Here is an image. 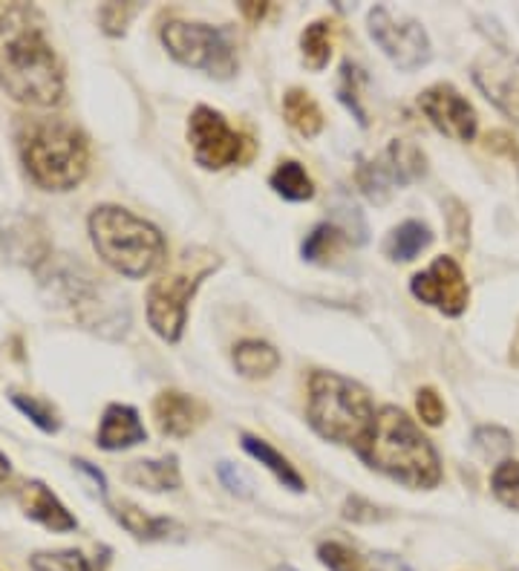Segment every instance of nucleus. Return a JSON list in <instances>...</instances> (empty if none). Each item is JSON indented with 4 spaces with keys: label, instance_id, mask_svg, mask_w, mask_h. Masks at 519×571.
I'll use <instances>...</instances> for the list:
<instances>
[{
    "label": "nucleus",
    "instance_id": "nucleus-40",
    "mask_svg": "<svg viewBox=\"0 0 519 571\" xmlns=\"http://www.w3.org/2000/svg\"><path fill=\"white\" fill-rule=\"evenodd\" d=\"M7 476H9V459L0 453V482L7 480Z\"/></svg>",
    "mask_w": 519,
    "mask_h": 571
},
{
    "label": "nucleus",
    "instance_id": "nucleus-6",
    "mask_svg": "<svg viewBox=\"0 0 519 571\" xmlns=\"http://www.w3.org/2000/svg\"><path fill=\"white\" fill-rule=\"evenodd\" d=\"M217 266H220L217 254L194 249V252H185L179 257V263L170 268L168 275L153 281V286L147 289V320L162 341L176 343L183 338L194 292L208 275H214Z\"/></svg>",
    "mask_w": 519,
    "mask_h": 571
},
{
    "label": "nucleus",
    "instance_id": "nucleus-33",
    "mask_svg": "<svg viewBox=\"0 0 519 571\" xmlns=\"http://www.w3.org/2000/svg\"><path fill=\"white\" fill-rule=\"evenodd\" d=\"M416 410H419L421 421L430 427H439L444 421V402L433 387H421L416 393Z\"/></svg>",
    "mask_w": 519,
    "mask_h": 571
},
{
    "label": "nucleus",
    "instance_id": "nucleus-24",
    "mask_svg": "<svg viewBox=\"0 0 519 571\" xmlns=\"http://www.w3.org/2000/svg\"><path fill=\"white\" fill-rule=\"evenodd\" d=\"M300 53H303L306 67L312 73H321L332 58V23L314 21L309 23L300 35Z\"/></svg>",
    "mask_w": 519,
    "mask_h": 571
},
{
    "label": "nucleus",
    "instance_id": "nucleus-35",
    "mask_svg": "<svg viewBox=\"0 0 519 571\" xmlns=\"http://www.w3.org/2000/svg\"><path fill=\"white\" fill-rule=\"evenodd\" d=\"M344 517L352 519V523H375V519H382L384 514L375 508L373 503H367V499L352 496V499H346L344 505Z\"/></svg>",
    "mask_w": 519,
    "mask_h": 571
},
{
    "label": "nucleus",
    "instance_id": "nucleus-38",
    "mask_svg": "<svg viewBox=\"0 0 519 571\" xmlns=\"http://www.w3.org/2000/svg\"><path fill=\"white\" fill-rule=\"evenodd\" d=\"M73 465H76V471L87 473V476H90V480L96 482V487H99V494H104V487H108V482H104V476H101V471H96V468H92L90 462H85V459H76Z\"/></svg>",
    "mask_w": 519,
    "mask_h": 571
},
{
    "label": "nucleus",
    "instance_id": "nucleus-10",
    "mask_svg": "<svg viewBox=\"0 0 519 571\" xmlns=\"http://www.w3.org/2000/svg\"><path fill=\"white\" fill-rule=\"evenodd\" d=\"M410 292L419 297L421 304L433 306L448 318H459L467 309V300H471V289H467V281L462 275V266L453 257H435L428 272H419L412 277Z\"/></svg>",
    "mask_w": 519,
    "mask_h": 571
},
{
    "label": "nucleus",
    "instance_id": "nucleus-37",
    "mask_svg": "<svg viewBox=\"0 0 519 571\" xmlns=\"http://www.w3.org/2000/svg\"><path fill=\"white\" fill-rule=\"evenodd\" d=\"M240 12H243V15L249 18L252 23H260L263 18H266L268 3H254V0H245V3H240Z\"/></svg>",
    "mask_w": 519,
    "mask_h": 571
},
{
    "label": "nucleus",
    "instance_id": "nucleus-11",
    "mask_svg": "<svg viewBox=\"0 0 519 571\" xmlns=\"http://www.w3.org/2000/svg\"><path fill=\"white\" fill-rule=\"evenodd\" d=\"M419 107L439 133H444L453 142H474L479 119H476L474 105L453 85L428 87L419 96Z\"/></svg>",
    "mask_w": 519,
    "mask_h": 571
},
{
    "label": "nucleus",
    "instance_id": "nucleus-8",
    "mask_svg": "<svg viewBox=\"0 0 519 571\" xmlns=\"http://www.w3.org/2000/svg\"><path fill=\"white\" fill-rule=\"evenodd\" d=\"M188 139H191L194 160L208 171L229 168L249 156V139L225 122V116L211 107H197L188 122Z\"/></svg>",
    "mask_w": 519,
    "mask_h": 571
},
{
    "label": "nucleus",
    "instance_id": "nucleus-34",
    "mask_svg": "<svg viewBox=\"0 0 519 571\" xmlns=\"http://www.w3.org/2000/svg\"><path fill=\"white\" fill-rule=\"evenodd\" d=\"M217 473H220L222 485L229 487L231 494L252 496V480H249V476H245L243 471H238V468L231 465V462H220Z\"/></svg>",
    "mask_w": 519,
    "mask_h": 571
},
{
    "label": "nucleus",
    "instance_id": "nucleus-29",
    "mask_svg": "<svg viewBox=\"0 0 519 571\" xmlns=\"http://www.w3.org/2000/svg\"><path fill=\"white\" fill-rule=\"evenodd\" d=\"M338 249H341V229H338V226H329V222H323V226H318L312 234L306 237L303 257L309 260V263H321V260L338 254Z\"/></svg>",
    "mask_w": 519,
    "mask_h": 571
},
{
    "label": "nucleus",
    "instance_id": "nucleus-15",
    "mask_svg": "<svg viewBox=\"0 0 519 571\" xmlns=\"http://www.w3.org/2000/svg\"><path fill=\"white\" fill-rule=\"evenodd\" d=\"M147 439L145 425L139 421V413L124 404H110L99 425V448L101 450H128L133 444H142Z\"/></svg>",
    "mask_w": 519,
    "mask_h": 571
},
{
    "label": "nucleus",
    "instance_id": "nucleus-23",
    "mask_svg": "<svg viewBox=\"0 0 519 571\" xmlns=\"http://www.w3.org/2000/svg\"><path fill=\"white\" fill-rule=\"evenodd\" d=\"M268 183H272V188H275L283 199H289V202H306V199L314 197L312 176L306 174L303 165L295 160L280 162Z\"/></svg>",
    "mask_w": 519,
    "mask_h": 571
},
{
    "label": "nucleus",
    "instance_id": "nucleus-27",
    "mask_svg": "<svg viewBox=\"0 0 519 571\" xmlns=\"http://www.w3.org/2000/svg\"><path fill=\"white\" fill-rule=\"evenodd\" d=\"M474 448L482 459H488V462H499L511 453L514 448V439L508 430L503 427H479L474 433Z\"/></svg>",
    "mask_w": 519,
    "mask_h": 571
},
{
    "label": "nucleus",
    "instance_id": "nucleus-32",
    "mask_svg": "<svg viewBox=\"0 0 519 571\" xmlns=\"http://www.w3.org/2000/svg\"><path fill=\"white\" fill-rule=\"evenodd\" d=\"M448 229H451V243L456 245V252H465L471 243V217L459 199L448 202Z\"/></svg>",
    "mask_w": 519,
    "mask_h": 571
},
{
    "label": "nucleus",
    "instance_id": "nucleus-16",
    "mask_svg": "<svg viewBox=\"0 0 519 571\" xmlns=\"http://www.w3.org/2000/svg\"><path fill=\"white\" fill-rule=\"evenodd\" d=\"M375 162H378L384 174H387L389 185H407L412 183V179H421V176L428 174V160H424V153L412 145V142H405V139L393 142V145L384 151L382 160Z\"/></svg>",
    "mask_w": 519,
    "mask_h": 571
},
{
    "label": "nucleus",
    "instance_id": "nucleus-36",
    "mask_svg": "<svg viewBox=\"0 0 519 571\" xmlns=\"http://www.w3.org/2000/svg\"><path fill=\"white\" fill-rule=\"evenodd\" d=\"M485 147L490 153H499V156H508V160H519V145L517 139L511 133H505V130H494L485 136Z\"/></svg>",
    "mask_w": 519,
    "mask_h": 571
},
{
    "label": "nucleus",
    "instance_id": "nucleus-19",
    "mask_svg": "<svg viewBox=\"0 0 519 571\" xmlns=\"http://www.w3.org/2000/svg\"><path fill=\"white\" fill-rule=\"evenodd\" d=\"M243 450H245V453H249V457L257 459L260 465H266L268 471L275 473L277 480H280L283 485L289 487V491H295V494H303V491H306L303 476H300V473L295 471V465H291L289 459L283 457V453H277V450L272 448V444L263 442V439H257V436L243 433Z\"/></svg>",
    "mask_w": 519,
    "mask_h": 571
},
{
    "label": "nucleus",
    "instance_id": "nucleus-7",
    "mask_svg": "<svg viewBox=\"0 0 519 571\" xmlns=\"http://www.w3.org/2000/svg\"><path fill=\"white\" fill-rule=\"evenodd\" d=\"M162 44L185 67L202 69L214 78H231L238 73V55L225 39V32L208 26V23L170 21L162 30Z\"/></svg>",
    "mask_w": 519,
    "mask_h": 571
},
{
    "label": "nucleus",
    "instance_id": "nucleus-41",
    "mask_svg": "<svg viewBox=\"0 0 519 571\" xmlns=\"http://www.w3.org/2000/svg\"><path fill=\"white\" fill-rule=\"evenodd\" d=\"M275 571H295V569H289V565H277Z\"/></svg>",
    "mask_w": 519,
    "mask_h": 571
},
{
    "label": "nucleus",
    "instance_id": "nucleus-20",
    "mask_svg": "<svg viewBox=\"0 0 519 571\" xmlns=\"http://www.w3.org/2000/svg\"><path fill=\"white\" fill-rule=\"evenodd\" d=\"M110 514H113L119 523H122L124 531H130L136 540H165L170 531H174V523L170 519H159V517H147L145 510L136 508L130 503H115L110 505Z\"/></svg>",
    "mask_w": 519,
    "mask_h": 571
},
{
    "label": "nucleus",
    "instance_id": "nucleus-13",
    "mask_svg": "<svg viewBox=\"0 0 519 571\" xmlns=\"http://www.w3.org/2000/svg\"><path fill=\"white\" fill-rule=\"evenodd\" d=\"M153 419L165 436H174V439H185L197 430V425L202 421V407H199L197 398L185 396V393H176V389H165L153 402Z\"/></svg>",
    "mask_w": 519,
    "mask_h": 571
},
{
    "label": "nucleus",
    "instance_id": "nucleus-3",
    "mask_svg": "<svg viewBox=\"0 0 519 571\" xmlns=\"http://www.w3.org/2000/svg\"><path fill=\"white\" fill-rule=\"evenodd\" d=\"M21 160L44 190H73L87 176L90 147L85 133L64 119H32L21 133Z\"/></svg>",
    "mask_w": 519,
    "mask_h": 571
},
{
    "label": "nucleus",
    "instance_id": "nucleus-4",
    "mask_svg": "<svg viewBox=\"0 0 519 571\" xmlns=\"http://www.w3.org/2000/svg\"><path fill=\"white\" fill-rule=\"evenodd\" d=\"M90 240L110 268L133 281L165 263V240L159 231L119 206H101L90 213Z\"/></svg>",
    "mask_w": 519,
    "mask_h": 571
},
{
    "label": "nucleus",
    "instance_id": "nucleus-2",
    "mask_svg": "<svg viewBox=\"0 0 519 571\" xmlns=\"http://www.w3.org/2000/svg\"><path fill=\"white\" fill-rule=\"evenodd\" d=\"M358 453L369 468L416 491H430L442 480L435 448L398 407H382L375 413L373 430L358 444Z\"/></svg>",
    "mask_w": 519,
    "mask_h": 571
},
{
    "label": "nucleus",
    "instance_id": "nucleus-30",
    "mask_svg": "<svg viewBox=\"0 0 519 571\" xmlns=\"http://www.w3.org/2000/svg\"><path fill=\"white\" fill-rule=\"evenodd\" d=\"M318 557H321V563L327 565L329 571H361V565H364L358 551L335 540L321 542V546H318Z\"/></svg>",
    "mask_w": 519,
    "mask_h": 571
},
{
    "label": "nucleus",
    "instance_id": "nucleus-28",
    "mask_svg": "<svg viewBox=\"0 0 519 571\" xmlns=\"http://www.w3.org/2000/svg\"><path fill=\"white\" fill-rule=\"evenodd\" d=\"M30 565L35 571H92L90 560L76 549L38 551V554H32Z\"/></svg>",
    "mask_w": 519,
    "mask_h": 571
},
{
    "label": "nucleus",
    "instance_id": "nucleus-21",
    "mask_svg": "<svg viewBox=\"0 0 519 571\" xmlns=\"http://www.w3.org/2000/svg\"><path fill=\"white\" fill-rule=\"evenodd\" d=\"M433 243V231L419 220L401 222L398 229H393L387 240V254L389 260H398V263H407V260H416L424 249H430Z\"/></svg>",
    "mask_w": 519,
    "mask_h": 571
},
{
    "label": "nucleus",
    "instance_id": "nucleus-26",
    "mask_svg": "<svg viewBox=\"0 0 519 571\" xmlns=\"http://www.w3.org/2000/svg\"><path fill=\"white\" fill-rule=\"evenodd\" d=\"M490 487H494V496L505 508L519 510V462L517 459H505L494 468V476H490Z\"/></svg>",
    "mask_w": 519,
    "mask_h": 571
},
{
    "label": "nucleus",
    "instance_id": "nucleus-14",
    "mask_svg": "<svg viewBox=\"0 0 519 571\" xmlns=\"http://www.w3.org/2000/svg\"><path fill=\"white\" fill-rule=\"evenodd\" d=\"M21 508L26 517L35 519V523H41V526L55 534H67L78 528V519L64 508L62 499L44 482H26L21 487Z\"/></svg>",
    "mask_w": 519,
    "mask_h": 571
},
{
    "label": "nucleus",
    "instance_id": "nucleus-25",
    "mask_svg": "<svg viewBox=\"0 0 519 571\" xmlns=\"http://www.w3.org/2000/svg\"><path fill=\"white\" fill-rule=\"evenodd\" d=\"M12 404H15L18 410L23 416H30V421L35 427H41L44 433H58V427H62V419H58V410H55L53 404L44 402L38 396H23V393H12Z\"/></svg>",
    "mask_w": 519,
    "mask_h": 571
},
{
    "label": "nucleus",
    "instance_id": "nucleus-12",
    "mask_svg": "<svg viewBox=\"0 0 519 571\" xmlns=\"http://www.w3.org/2000/svg\"><path fill=\"white\" fill-rule=\"evenodd\" d=\"M474 85L490 105L519 122V55L490 50L474 62Z\"/></svg>",
    "mask_w": 519,
    "mask_h": 571
},
{
    "label": "nucleus",
    "instance_id": "nucleus-18",
    "mask_svg": "<svg viewBox=\"0 0 519 571\" xmlns=\"http://www.w3.org/2000/svg\"><path fill=\"white\" fill-rule=\"evenodd\" d=\"M283 116L306 139H314L323 130L321 107H318V101L309 92L300 90V87H295V90L283 96Z\"/></svg>",
    "mask_w": 519,
    "mask_h": 571
},
{
    "label": "nucleus",
    "instance_id": "nucleus-1",
    "mask_svg": "<svg viewBox=\"0 0 519 571\" xmlns=\"http://www.w3.org/2000/svg\"><path fill=\"white\" fill-rule=\"evenodd\" d=\"M0 90L30 107H53L64 96V67L30 3H0Z\"/></svg>",
    "mask_w": 519,
    "mask_h": 571
},
{
    "label": "nucleus",
    "instance_id": "nucleus-31",
    "mask_svg": "<svg viewBox=\"0 0 519 571\" xmlns=\"http://www.w3.org/2000/svg\"><path fill=\"white\" fill-rule=\"evenodd\" d=\"M139 12L136 3H108V7H101L99 18H101V26L108 35H124L128 32V23L133 21V15Z\"/></svg>",
    "mask_w": 519,
    "mask_h": 571
},
{
    "label": "nucleus",
    "instance_id": "nucleus-17",
    "mask_svg": "<svg viewBox=\"0 0 519 571\" xmlns=\"http://www.w3.org/2000/svg\"><path fill=\"white\" fill-rule=\"evenodd\" d=\"M124 480L130 485L145 487L153 494H162V491H176L183 485V476H179V465H176V457L165 459H142V462H133L124 473Z\"/></svg>",
    "mask_w": 519,
    "mask_h": 571
},
{
    "label": "nucleus",
    "instance_id": "nucleus-22",
    "mask_svg": "<svg viewBox=\"0 0 519 571\" xmlns=\"http://www.w3.org/2000/svg\"><path fill=\"white\" fill-rule=\"evenodd\" d=\"M234 366L245 378H266L280 366V355L263 341H243L234 347Z\"/></svg>",
    "mask_w": 519,
    "mask_h": 571
},
{
    "label": "nucleus",
    "instance_id": "nucleus-5",
    "mask_svg": "<svg viewBox=\"0 0 519 571\" xmlns=\"http://www.w3.org/2000/svg\"><path fill=\"white\" fill-rule=\"evenodd\" d=\"M309 425L338 444L358 448L373 430L375 410L367 389L335 373H314L309 381Z\"/></svg>",
    "mask_w": 519,
    "mask_h": 571
},
{
    "label": "nucleus",
    "instance_id": "nucleus-9",
    "mask_svg": "<svg viewBox=\"0 0 519 571\" xmlns=\"http://www.w3.org/2000/svg\"><path fill=\"white\" fill-rule=\"evenodd\" d=\"M369 35H373L375 44L382 46L389 62L405 73L424 67L433 58L424 26L412 18L393 15L387 7H375L369 12Z\"/></svg>",
    "mask_w": 519,
    "mask_h": 571
},
{
    "label": "nucleus",
    "instance_id": "nucleus-39",
    "mask_svg": "<svg viewBox=\"0 0 519 571\" xmlns=\"http://www.w3.org/2000/svg\"><path fill=\"white\" fill-rule=\"evenodd\" d=\"M511 364L519 366V327L514 332V341H511Z\"/></svg>",
    "mask_w": 519,
    "mask_h": 571
}]
</instances>
